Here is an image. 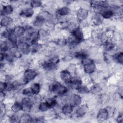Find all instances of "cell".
I'll list each match as a JSON object with an SVG mask.
<instances>
[{
    "mask_svg": "<svg viewBox=\"0 0 123 123\" xmlns=\"http://www.w3.org/2000/svg\"><path fill=\"white\" fill-rule=\"evenodd\" d=\"M89 15V11L83 8H79L76 12V18L79 23L87 19Z\"/></svg>",
    "mask_w": 123,
    "mask_h": 123,
    "instance_id": "7",
    "label": "cell"
},
{
    "mask_svg": "<svg viewBox=\"0 0 123 123\" xmlns=\"http://www.w3.org/2000/svg\"><path fill=\"white\" fill-rule=\"evenodd\" d=\"M21 92L22 94L24 95V97H31L32 95H33V93H32L31 88L29 87L23 88Z\"/></svg>",
    "mask_w": 123,
    "mask_h": 123,
    "instance_id": "27",
    "label": "cell"
},
{
    "mask_svg": "<svg viewBox=\"0 0 123 123\" xmlns=\"http://www.w3.org/2000/svg\"><path fill=\"white\" fill-rule=\"evenodd\" d=\"M35 14L34 10L31 6H27L24 8L20 13V16L25 18L33 17Z\"/></svg>",
    "mask_w": 123,
    "mask_h": 123,
    "instance_id": "8",
    "label": "cell"
},
{
    "mask_svg": "<svg viewBox=\"0 0 123 123\" xmlns=\"http://www.w3.org/2000/svg\"><path fill=\"white\" fill-rule=\"evenodd\" d=\"M69 103L74 108H76L82 104V97L76 93L69 94Z\"/></svg>",
    "mask_w": 123,
    "mask_h": 123,
    "instance_id": "3",
    "label": "cell"
},
{
    "mask_svg": "<svg viewBox=\"0 0 123 123\" xmlns=\"http://www.w3.org/2000/svg\"><path fill=\"white\" fill-rule=\"evenodd\" d=\"M18 113H14L12 115L9 116V122L10 123H20V116L21 115Z\"/></svg>",
    "mask_w": 123,
    "mask_h": 123,
    "instance_id": "25",
    "label": "cell"
},
{
    "mask_svg": "<svg viewBox=\"0 0 123 123\" xmlns=\"http://www.w3.org/2000/svg\"><path fill=\"white\" fill-rule=\"evenodd\" d=\"M113 62L115 63L123 64V53L122 52H118L112 56Z\"/></svg>",
    "mask_w": 123,
    "mask_h": 123,
    "instance_id": "21",
    "label": "cell"
},
{
    "mask_svg": "<svg viewBox=\"0 0 123 123\" xmlns=\"http://www.w3.org/2000/svg\"><path fill=\"white\" fill-rule=\"evenodd\" d=\"M83 68L85 74H90L96 70V67L95 62L93 63L83 66Z\"/></svg>",
    "mask_w": 123,
    "mask_h": 123,
    "instance_id": "18",
    "label": "cell"
},
{
    "mask_svg": "<svg viewBox=\"0 0 123 123\" xmlns=\"http://www.w3.org/2000/svg\"><path fill=\"white\" fill-rule=\"evenodd\" d=\"M76 68H77V64L70 63L66 70L68 72H69L71 74H72L73 75V74L74 75Z\"/></svg>",
    "mask_w": 123,
    "mask_h": 123,
    "instance_id": "26",
    "label": "cell"
},
{
    "mask_svg": "<svg viewBox=\"0 0 123 123\" xmlns=\"http://www.w3.org/2000/svg\"><path fill=\"white\" fill-rule=\"evenodd\" d=\"M38 108L39 111L43 112H45L51 109L50 106L46 101H41L39 104Z\"/></svg>",
    "mask_w": 123,
    "mask_h": 123,
    "instance_id": "22",
    "label": "cell"
},
{
    "mask_svg": "<svg viewBox=\"0 0 123 123\" xmlns=\"http://www.w3.org/2000/svg\"><path fill=\"white\" fill-rule=\"evenodd\" d=\"M71 12V10L68 6H63L59 8L56 13L58 16H68Z\"/></svg>",
    "mask_w": 123,
    "mask_h": 123,
    "instance_id": "17",
    "label": "cell"
},
{
    "mask_svg": "<svg viewBox=\"0 0 123 123\" xmlns=\"http://www.w3.org/2000/svg\"><path fill=\"white\" fill-rule=\"evenodd\" d=\"M38 74V73L36 70L32 68H28L25 69L24 72V78L25 81L27 83H28L33 81Z\"/></svg>",
    "mask_w": 123,
    "mask_h": 123,
    "instance_id": "2",
    "label": "cell"
},
{
    "mask_svg": "<svg viewBox=\"0 0 123 123\" xmlns=\"http://www.w3.org/2000/svg\"><path fill=\"white\" fill-rule=\"evenodd\" d=\"M102 18L105 19H111L114 17V14L112 10L108 6L100 14Z\"/></svg>",
    "mask_w": 123,
    "mask_h": 123,
    "instance_id": "16",
    "label": "cell"
},
{
    "mask_svg": "<svg viewBox=\"0 0 123 123\" xmlns=\"http://www.w3.org/2000/svg\"><path fill=\"white\" fill-rule=\"evenodd\" d=\"M13 32L18 38H20L25 35V27L23 25H17L13 29Z\"/></svg>",
    "mask_w": 123,
    "mask_h": 123,
    "instance_id": "14",
    "label": "cell"
},
{
    "mask_svg": "<svg viewBox=\"0 0 123 123\" xmlns=\"http://www.w3.org/2000/svg\"><path fill=\"white\" fill-rule=\"evenodd\" d=\"M46 22L45 19L40 14L37 15L34 17L32 22V26L37 29V28L40 29L44 25Z\"/></svg>",
    "mask_w": 123,
    "mask_h": 123,
    "instance_id": "6",
    "label": "cell"
},
{
    "mask_svg": "<svg viewBox=\"0 0 123 123\" xmlns=\"http://www.w3.org/2000/svg\"><path fill=\"white\" fill-rule=\"evenodd\" d=\"M76 90L79 94H81L82 95L87 94L90 92L89 88L86 86L83 85L80 86Z\"/></svg>",
    "mask_w": 123,
    "mask_h": 123,
    "instance_id": "24",
    "label": "cell"
},
{
    "mask_svg": "<svg viewBox=\"0 0 123 123\" xmlns=\"http://www.w3.org/2000/svg\"><path fill=\"white\" fill-rule=\"evenodd\" d=\"M6 87V82L1 81L0 82V92H5Z\"/></svg>",
    "mask_w": 123,
    "mask_h": 123,
    "instance_id": "31",
    "label": "cell"
},
{
    "mask_svg": "<svg viewBox=\"0 0 123 123\" xmlns=\"http://www.w3.org/2000/svg\"><path fill=\"white\" fill-rule=\"evenodd\" d=\"M59 76L61 81L66 84L69 83L73 78L72 74L66 70L61 71L59 73Z\"/></svg>",
    "mask_w": 123,
    "mask_h": 123,
    "instance_id": "9",
    "label": "cell"
},
{
    "mask_svg": "<svg viewBox=\"0 0 123 123\" xmlns=\"http://www.w3.org/2000/svg\"><path fill=\"white\" fill-rule=\"evenodd\" d=\"M30 5L32 8L35 9L41 7V6H42V2L40 0H34L30 1Z\"/></svg>",
    "mask_w": 123,
    "mask_h": 123,
    "instance_id": "28",
    "label": "cell"
},
{
    "mask_svg": "<svg viewBox=\"0 0 123 123\" xmlns=\"http://www.w3.org/2000/svg\"><path fill=\"white\" fill-rule=\"evenodd\" d=\"M33 117L31 114L28 112H23L20 116V123H31Z\"/></svg>",
    "mask_w": 123,
    "mask_h": 123,
    "instance_id": "19",
    "label": "cell"
},
{
    "mask_svg": "<svg viewBox=\"0 0 123 123\" xmlns=\"http://www.w3.org/2000/svg\"><path fill=\"white\" fill-rule=\"evenodd\" d=\"M71 34L74 39L79 43L85 40L82 29L80 27Z\"/></svg>",
    "mask_w": 123,
    "mask_h": 123,
    "instance_id": "11",
    "label": "cell"
},
{
    "mask_svg": "<svg viewBox=\"0 0 123 123\" xmlns=\"http://www.w3.org/2000/svg\"><path fill=\"white\" fill-rule=\"evenodd\" d=\"M90 92L94 96H99L103 92V90L98 84L93 83L89 88Z\"/></svg>",
    "mask_w": 123,
    "mask_h": 123,
    "instance_id": "13",
    "label": "cell"
},
{
    "mask_svg": "<svg viewBox=\"0 0 123 123\" xmlns=\"http://www.w3.org/2000/svg\"><path fill=\"white\" fill-rule=\"evenodd\" d=\"M13 12V7L10 4L3 5H0V15L1 16H10Z\"/></svg>",
    "mask_w": 123,
    "mask_h": 123,
    "instance_id": "10",
    "label": "cell"
},
{
    "mask_svg": "<svg viewBox=\"0 0 123 123\" xmlns=\"http://www.w3.org/2000/svg\"><path fill=\"white\" fill-rule=\"evenodd\" d=\"M89 110V107L86 104H81L76 107L74 112L71 115V118L73 119H79L82 118Z\"/></svg>",
    "mask_w": 123,
    "mask_h": 123,
    "instance_id": "1",
    "label": "cell"
},
{
    "mask_svg": "<svg viewBox=\"0 0 123 123\" xmlns=\"http://www.w3.org/2000/svg\"><path fill=\"white\" fill-rule=\"evenodd\" d=\"M30 87L33 94H38L41 89V84L40 83L33 82Z\"/></svg>",
    "mask_w": 123,
    "mask_h": 123,
    "instance_id": "20",
    "label": "cell"
},
{
    "mask_svg": "<svg viewBox=\"0 0 123 123\" xmlns=\"http://www.w3.org/2000/svg\"><path fill=\"white\" fill-rule=\"evenodd\" d=\"M74 107L69 103L63 105L62 107V113L66 116L68 118L73 114Z\"/></svg>",
    "mask_w": 123,
    "mask_h": 123,
    "instance_id": "12",
    "label": "cell"
},
{
    "mask_svg": "<svg viewBox=\"0 0 123 123\" xmlns=\"http://www.w3.org/2000/svg\"><path fill=\"white\" fill-rule=\"evenodd\" d=\"M13 22L12 19L10 16H1L0 26L4 27H8Z\"/></svg>",
    "mask_w": 123,
    "mask_h": 123,
    "instance_id": "15",
    "label": "cell"
},
{
    "mask_svg": "<svg viewBox=\"0 0 123 123\" xmlns=\"http://www.w3.org/2000/svg\"><path fill=\"white\" fill-rule=\"evenodd\" d=\"M109 119V116L105 108H100L96 114V120L98 122H103Z\"/></svg>",
    "mask_w": 123,
    "mask_h": 123,
    "instance_id": "5",
    "label": "cell"
},
{
    "mask_svg": "<svg viewBox=\"0 0 123 123\" xmlns=\"http://www.w3.org/2000/svg\"><path fill=\"white\" fill-rule=\"evenodd\" d=\"M11 110L14 113H18L22 111V105L20 102L15 101L11 108Z\"/></svg>",
    "mask_w": 123,
    "mask_h": 123,
    "instance_id": "23",
    "label": "cell"
},
{
    "mask_svg": "<svg viewBox=\"0 0 123 123\" xmlns=\"http://www.w3.org/2000/svg\"><path fill=\"white\" fill-rule=\"evenodd\" d=\"M93 62H94V60L89 57H86L81 60V64L83 66L91 64Z\"/></svg>",
    "mask_w": 123,
    "mask_h": 123,
    "instance_id": "29",
    "label": "cell"
},
{
    "mask_svg": "<svg viewBox=\"0 0 123 123\" xmlns=\"http://www.w3.org/2000/svg\"><path fill=\"white\" fill-rule=\"evenodd\" d=\"M22 111L30 113L33 104V101L30 97H24L21 101Z\"/></svg>",
    "mask_w": 123,
    "mask_h": 123,
    "instance_id": "4",
    "label": "cell"
},
{
    "mask_svg": "<svg viewBox=\"0 0 123 123\" xmlns=\"http://www.w3.org/2000/svg\"><path fill=\"white\" fill-rule=\"evenodd\" d=\"M116 119L117 122L118 123H122L123 122V115L122 111H121V112L119 111L118 112V113L117 114V115L116 116Z\"/></svg>",
    "mask_w": 123,
    "mask_h": 123,
    "instance_id": "30",
    "label": "cell"
}]
</instances>
